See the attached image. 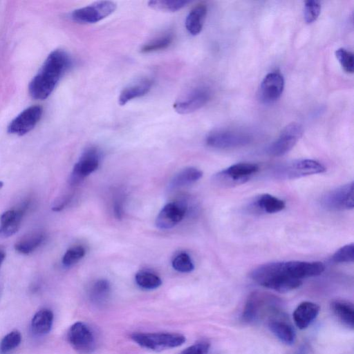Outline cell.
Instances as JSON below:
<instances>
[{
    "instance_id": "4",
    "label": "cell",
    "mask_w": 354,
    "mask_h": 354,
    "mask_svg": "<svg viewBox=\"0 0 354 354\" xmlns=\"http://www.w3.org/2000/svg\"><path fill=\"white\" fill-rule=\"evenodd\" d=\"M131 339L142 347L155 351L178 347L184 344V335L174 333H135Z\"/></svg>"
},
{
    "instance_id": "39",
    "label": "cell",
    "mask_w": 354,
    "mask_h": 354,
    "mask_svg": "<svg viewBox=\"0 0 354 354\" xmlns=\"http://www.w3.org/2000/svg\"><path fill=\"white\" fill-rule=\"evenodd\" d=\"M71 197V195H66L59 198L56 202H55L52 209L55 212L61 211L69 203Z\"/></svg>"
},
{
    "instance_id": "25",
    "label": "cell",
    "mask_w": 354,
    "mask_h": 354,
    "mask_svg": "<svg viewBox=\"0 0 354 354\" xmlns=\"http://www.w3.org/2000/svg\"><path fill=\"white\" fill-rule=\"evenodd\" d=\"M45 235L41 232H35L26 235L15 244V249L23 254H28L37 249L44 241Z\"/></svg>"
},
{
    "instance_id": "14",
    "label": "cell",
    "mask_w": 354,
    "mask_h": 354,
    "mask_svg": "<svg viewBox=\"0 0 354 354\" xmlns=\"http://www.w3.org/2000/svg\"><path fill=\"white\" fill-rule=\"evenodd\" d=\"M68 339L71 345L82 353H88L95 348V341L93 332L85 324L77 322L69 328Z\"/></svg>"
},
{
    "instance_id": "19",
    "label": "cell",
    "mask_w": 354,
    "mask_h": 354,
    "mask_svg": "<svg viewBox=\"0 0 354 354\" xmlns=\"http://www.w3.org/2000/svg\"><path fill=\"white\" fill-rule=\"evenodd\" d=\"M153 82L149 78H142L125 87L120 93L118 104L123 106L129 101L146 95L151 89Z\"/></svg>"
},
{
    "instance_id": "28",
    "label": "cell",
    "mask_w": 354,
    "mask_h": 354,
    "mask_svg": "<svg viewBox=\"0 0 354 354\" xmlns=\"http://www.w3.org/2000/svg\"><path fill=\"white\" fill-rule=\"evenodd\" d=\"M173 40L174 34L172 32L165 33L144 44L140 48V52L149 53L165 49L171 45Z\"/></svg>"
},
{
    "instance_id": "3",
    "label": "cell",
    "mask_w": 354,
    "mask_h": 354,
    "mask_svg": "<svg viewBox=\"0 0 354 354\" xmlns=\"http://www.w3.org/2000/svg\"><path fill=\"white\" fill-rule=\"evenodd\" d=\"M326 167L319 162L311 159H299L276 166L271 175L276 179L291 180L323 173Z\"/></svg>"
},
{
    "instance_id": "33",
    "label": "cell",
    "mask_w": 354,
    "mask_h": 354,
    "mask_svg": "<svg viewBox=\"0 0 354 354\" xmlns=\"http://www.w3.org/2000/svg\"><path fill=\"white\" fill-rule=\"evenodd\" d=\"M172 266L176 270L184 273L190 272L194 268L190 257L185 252H181L174 258Z\"/></svg>"
},
{
    "instance_id": "31",
    "label": "cell",
    "mask_w": 354,
    "mask_h": 354,
    "mask_svg": "<svg viewBox=\"0 0 354 354\" xmlns=\"http://www.w3.org/2000/svg\"><path fill=\"white\" fill-rule=\"evenodd\" d=\"M21 341V335L18 330L8 333L0 343V352L7 354L17 348Z\"/></svg>"
},
{
    "instance_id": "41",
    "label": "cell",
    "mask_w": 354,
    "mask_h": 354,
    "mask_svg": "<svg viewBox=\"0 0 354 354\" xmlns=\"http://www.w3.org/2000/svg\"><path fill=\"white\" fill-rule=\"evenodd\" d=\"M6 253L3 251L0 250V267L5 259Z\"/></svg>"
},
{
    "instance_id": "9",
    "label": "cell",
    "mask_w": 354,
    "mask_h": 354,
    "mask_svg": "<svg viewBox=\"0 0 354 354\" xmlns=\"http://www.w3.org/2000/svg\"><path fill=\"white\" fill-rule=\"evenodd\" d=\"M321 205L328 210L352 209L353 202V182L336 187L326 193L321 199Z\"/></svg>"
},
{
    "instance_id": "23",
    "label": "cell",
    "mask_w": 354,
    "mask_h": 354,
    "mask_svg": "<svg viewBox=\"0 0 354 354\" xmlns=\"http://www.w3.org/2000/svg\"><path fill=\"white\" fill-rule=\"evenodd\" d=\"M331 308L339 321L348 328H353L354 307L352 303L336 299L331 303Z\"/></svg>"
},
{
    "instance_id": "20",
    "label": "cell",
    "mask_w": 354,
    "mask_h": 354,
    "mask_svg": "<svg viewBox=\"0 0 354 354\" xmlns=\"http://www.w3.org/2000/svg\"><path fill=\"white\" fill-rule=\"evenodd\" d=\"M207 11V6L204 3L196 5L189 11L185 24V28L189 34L197 35L201 32Z\"/></svg>"
},
{
    "instance_id": "35",
    "label": "cell",
    "mask_w": 354,
    "mask_h": 354,
    "mask_svg": "<svg viewBox=\"0 0 354 354\" xmlns=\"http://www.w3.org/2000/svg\"><path fill=\"white\" fill-rule=\"evenodd\" d=\"M335 56L342 68L346 73H352L353 72L354 57L351 52L341 48L335 51Z\"/></svg>"
},
{
    "instance_id": "15",
    "label": "cell",
    "mask_w": 354,
    "mask_h": 354,
    "mask_svg": "<svg viewBox=\"0 0 354 354\" xmlns=\"http://www.w3.org/2000/svg\"><path fill=\"white\" fill-rule=\"evenodd\" d=\"M283 88L284 79L283 75L277 71L270 73L261 83L259 89V97L263 103H272L281 97Z\"/></svg>"
},
{
    "instance_id": "26",
    "label": "cell",
    "mask_w": 354,
    "mask_h": 354,
    "mask_svg": "<svg viewBox=\"0 0 354 354\" xmlns=\"http://www.w3.org/2000/svg\"><path fill=\"white\" fill-rule=\"evenodd\" d=\"M203 176V172L196 167H187L179 171L172 178L170 183L171 188H178L191 185L198 180Z\"/></svg>"
},
{
    "instance_id": "1",
    "label": "cell",
    "mask_w": 354,
    "mask_h": 354,
    "mask_svg": "<svg viewBox=\"0 0 354 354\" xmlns=\"http://www.w3.org/2000/svg\"><path fill=\"white\" fill-rule=\"evenodd\" d=\"M324 270V265L319 261H277L257 267L250 277L261 286L286 292L299 288L302 279L318 276Z\"/></svg>"
},
{
    "instance_id": "34",
    "label": "cell",
    "mask_w": 354,
    "mask_h": 354,
    "mask_svg": "<svg viewBox=\"0 0 354 354\" xmlns=\"http://www.w3.org/2000/svg\"><path fill=\"white\" fill-rule=\"evenodd\" d=\"M332 260L335 263H350L354 261L353 243L345 245L338 249L333 255Z\"/></svg>"
},
{
    "instance_id": "37",
    "label": "cell",
    "mask_w": 354,
    "mask_h": 354,
    "mask_svg": "<svg viewBox=\"0 0 354 354\" xmlns=\"http://www.w3.org/2000/svg\"><path fill=\"white\" fill-rule=\"evenodd\" d=\"M209 342L203 341L186 348L179 354H207L209 350Z\"/></svg>"
},
{
    "instance_id": "21",
    "label": "cell",
    "mask_w": 354,
    "mask_h": 354,
    "mask_svg": "<svg viewBox=\"0 0 354 354\" xmlns=\"http://www.w3.org/2000/svg\"><path fill=\"white\" fill-rule=\"evenodd\" d=\"M270 330L283 344L292 345L295 341V332L286 321L272 318L268 323Z\"/></svg>"
},
{
    "instance_id": "18",
    "label": "cell",
    "mask_w": 354,
    "mask_h": 354,
    "mask_svg": "<svg viewBox=\"0 0 354 354\" xmlns=\"http://www.w3.org/2000/svg\"><path fill=\"white\" fill-rule=\"evenodd\" d=\"M319 306L311 301L300 303L293 312L292 317L295 325L299 329L306 328L317 317Z\"/></svg>"
},
{
    "instance_id": "32",
    "label": "cell",
    "mask_w": 354,
    "mask_h": 354,
    "mask_svg": "<svg viewBox=\"0 0 354 354\" xmlns=\"http://www.w3.org/2000/svg\"><path fill=\"white\" fill-rule=\"evenodd\" d=\"M85 253V249L82 245L71 247L64 254L62 263L65 267H71L82 259Z\"/></svg>"
},
{
    "instance_id": "2",
    "label": "cell",
    "mask_w": 354,
    "mask_h": 354,
    "mask_svg": "<svg viewBox=\"0 0 354 354\" xmlns=\"http://www.w3.org/2000/svg\"><path fill=\"white\" fill-rule=\"evenodd\" d=\"M71 64V57L64 50L58 49L50 53L29 84L31 97L36 100L47 98Z\"/></svg>"
},
{
    "instance_id": "16",
    "label": "cell",
    "mask_w": 354,
    "mask_h": 354,
    "mask_svg": "<svg viewBox=\"0 0 354 354\" xmlns=\"http://www.w3.org/2000/svg\"><path fill=\"white\" fill-rule=\"evenodd\" d=\"M186 206L182 203H170L164 206L156 220L157 227L168 230L180 223L185 215Z\"/></svg>"
},
{
    "instance_id": "36",
    "label": "cell",
    "mask_w": 354,
    "mask_h": 354,
    "mask_svg": "<svg viewBox=\"0 0 354 354\" xmlns=\"http://www.w3.org/2000/svg\"><path fill=\"white\" fill-rule=\"evenodd\" d=\"M321 3L319 1L309 0L305 2L304 20L307 24L314 22L320 14Z\"/></svg>"
},
{
    "instance_id": "29",
    "label": "cell",
    "mask_w": 354,
    "mask_h": 354,
    "mask_svg": "<svg viewBox=\"0 0 354 354\" xmlns=\"http://www.w3.org/2000/svg\"><path fill=\"white\" fill-rule=\"evenodd\" d=\"M189 3L187 0H151L148 2V6L153 10L173 12L181 10Z\"/></svg>"
},
{
    "instance_id": "22",
    "label": "cell",
    "mask_w": 354,
    "mask_h": 354,
    "mask_svg": "<svg viewBox=\"0 0 354 354\" xmlns=\"http://www.w3.org/2000/svg\"><path fill=\"white\" fill-rule=\"evenodd\" d=\"M256 211L261 213L274 214L283 210L285 202L269 194H263L257 196L252 203Z\"/></svg>"
},
{
    "instance_id": "38",
    "label": "cell",
    "mask_w": 354,
    "mask_h": 354,
    "mask_svg": "<svg viewBox=\"0 0 354 354\" xmlns=\"http://www.w3.org/2000/svg\"><path fill=\"white\" fill-rule=\"evenodd\" d=\"M123 202L124 199L122 196H119L114 201L113 211L118 219H121L123 216Z\"/></svg>"
},
{
    "instance_id": "8",
    "label": "cell",
    "mask_w": 354,
    "mask_h": 354,
    "mask_svg": "<svg viewBox=\"0 0 354 354\" xmlns=\"http://www.w3.org/2000/svg\"><path fill=\"white\" fill-rule=\"evenodd\" d=\"M252 137L244 132L217 130L208 134L206 138V144L212 148L225 149L237 148L248 145Z\"/></svg>"
},
{
    "instance_id": "6",
    "label": "cell",
    "mask_w": 354,
    "mask_h": 354,
    "mask_svg": "<svg viewBox=\"0 0 354 354\" xmlns=\"http://www.w3.org/2000/svg\"><path fill=\"white\" fill-rule=\"evenodd\" d=\"M259 170V166L254 163L239 162L215 174L213 181L221 187H232L247 182Z\"/></svg>"
},
{
    "instance_id": "40",
    "label": "cell",
    "mask_w": 354,
    "mask_h": 354,
    "mask_svg": "<svg viewBox=\"0 0 354 354\" xmlns=\"http://www.w3.org/2000/svg\"><path fill=\"white\" fill-rule=\"evenodd\" d=\"M295 354H308V348L306 345L300 346Z\"/></svg>"
},
{
    "instance_id": "27",
    "label": "cell",
    "mask_w": 354,
    "mask_h": 354,
    "mask_svg": "<svg viewBox=\"0 0 354 354\" xmlns=\"http://www.w3.org/2000/svg\"><path fill=\"white\" fill-rule=\"evenodd\" d=\"M111 286L107 280L100 279L91 286L89 290L91 299L97 304L105 301L109 296Z\"/></svg>"
},
{
    "instance_id": "30",
    "label": "cell",
    "mask_w": 354,
    "mask_h": 354,
    "mask_svg": "<svg viewBox=\"0 0 354 354\" xmlns=\"http://www.w3.org/2000/svg\"><path fill=\"white\" fill-rule=\"evenodd\" d=\"M136 283L142 288L152 290L158 288L162 284L160 278L149 271H140L135 277Z\"/></svg>"
},
{
    "instance_id": "12",
    "label": "cell",
    "mask_w": 354,
    "mask_h": 354,
    "mask_svg": "<svg viewBox=\"0 0 354 354\" xmlns=\"http://www.w3.org/2000/svg\"><path fill=\"white\" fill-rule=\"evenodd\" d=\"M210 97L209 92L205 88H195L182 95L174 103V110L179 114H187L203 107Z\"/></svg>"
},
{
    "instance_id": "13",
    "label": "cell",
    "mask_w": 354,
    "mask_h": 354,
    "mask_svg": "<svg viewBox=\"0 0 354 354\" xmlns=\"http://www.w3.org/2000/svg\"><path fill=\"white\" fill-rule=\"evenodd\" d=\"M41 106H31L19 114L8 127V131L12 134L23 136L31 131L41 118Z\"/></svg>"
},
{
    "instance_id": "10",
    "label": "cell",
    "mask_w": 354,
    "mask_h": 354,
    "mask_svg": "<svg viewBox=\"0 0 354 354\" xmlns=\"http://www.w3.org/2000/svg\"><path fill=\"white\" fill-rule=\"evenodd\" d=\"M302 126L297 122L288 124L281 132L279 137L268 147L270 156H281L290 151L302 136Z\"/></svg>"
},
{
    "instance_id": "11",
    "label": "cell",
    "mask_w": 354,
    "mask_h": 354,
    "mask_svg": "<svg viewBox=\"0 0 354 354\" xmlns=\"http://www.w3.org/2000/svg\"><path fill=\"white\" fill-rule=\"evenodd\" d=\"M100 158V154L97 149H86L73 167L68 179L69 184L72 186L77 185L95 171L99 166Z\"/></svg>"
},
{
    "instance_id": "24",
    "label": "cell",
    "mask_w": 354,
    "mask_h": 354,
    "mask_svg": "<svg viewBox=\"0 0 354 354\" xmlns=\"http://www.w3.org/2000/svg\"><path fill=\"white\" fill-rule=\"evenodd\" d=\"M53 314L48 309H42L37 312L31 321V328L36 335L48 333L52 327Z\"/></svg>"
},
{
    "instance_id": "17",
    "label": "cell",
    "mask_w": 354,
    "mask_h": 354,
    "mask_svg": "<svg viewBox=\"0 0 354 354\" xmlns=\"http://www.w3.org/2000/svg\"><path fill=\"white\" fill-rule=\"evenodd\" d=\"M28 207V203H25L20 208L8 210L1 214L0 238H8L19 230Z\"/></svg>"
},
{
    "instance_id": "42",
    "label": "cell",
    "mask_w": 354,
    "mask_h": 354,
    "mask_svg": "<svg viewBox=\"0 0 354 354\" xmlns=\"http://www.w3.org/2000/svg\"><path fill=\"white\" fill-rule=\"evenodd\" d=\"M3 185V183L2 181H0V189L2 188Z\"/></svg>"
},
{
    "instance_id": "5",
    "label": "cell",
    "mask_w": 354,
    "mask_h": 354,
    "mask_svg": "<svg viewBox=\"0 0 354 354\" xmlns=\"http://www.w3.org/2000/svg\"><path fill=\"white\" fill-rule=\"evenodd\" d=\"M279 301L274 295L261 292H252L248 297L241 314V320L245 323L257 321L266 311L277 312Z\"/></svg>"
},
{
    "instance_id": "7",
    "label": "cell",
    "mask_w": 354,
    "mask_h": 354,
    "mask_svg": "<svg viewBox=\"0 0 354 354\" xmlns=\"http://www.w3.org/2000/svg\"><path fill=\"white\" fill-rule=\"evenodd\" d=\"M115 9V2L100 1L75 10L71 14V18L79 24H95L111 15Z\"/></svg>"
}]
</instances>
